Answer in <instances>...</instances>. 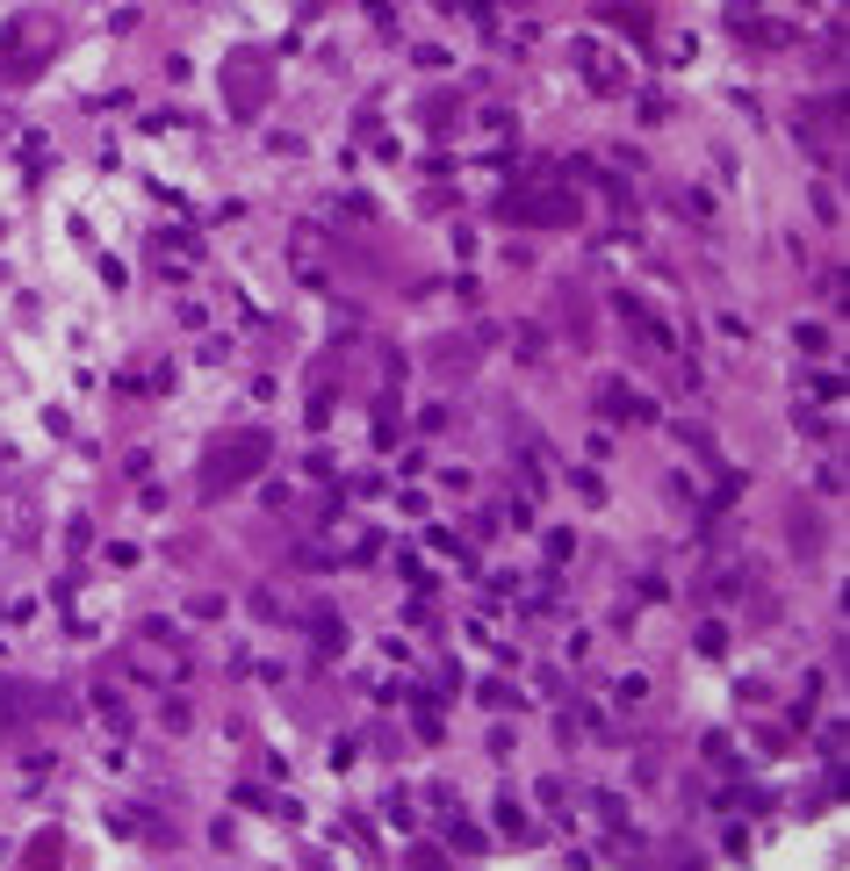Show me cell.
I'll return each instance as SVG.
<instances>
[{
	"label": "cell",
	"mask_w": 850,
	"mask_h": 871,
	"mask_svg": "<svg viewBox=\"0 0 850 871\" xmlns=\"http://www.w3.org/2000/svg\"><path fill=\"white\" fill-rule=\"evenodd\" d=\"M267 462H275V439H267V433H224V439H209V454H202V497H231L238 483H253Z\"/></svg>",
	"instance_id": "obj_1"
},
{
	"label": "cell",
	"mask_w": 850,
	"mask_h": 871,
	"mask_svg": "<svg viewBox=\"0 0 850 871\" xmlns=\"http://www.w3.org/2000/svg\"><path fill=\"white\" fill-rule=\"evenodd\" d=\"M497 217L505 224H570L584 217V202H576L570 188H512V195H497Z\"/></svg>",
	"instance_id": "obj_2"
},
{
	"label": "cell",
	"mask_w": 850,
	"mask_h": 871,
	"mask_svg": "<svg viewBox=\"0 0 850 871\" xmlns=\"http://www.w3.org/2000/svg\"><path fill=\"white\" fill-rule=\"evenodd\" d=\"M267 87H275V80H267V58L260 51H231V58H224V101H231V116H253L267 101Z\"/></svg>",
	"instance_id": "obj_3"
},
{
	"label": "cell",
	"mask_w": 850,
	"mask_h": 871,
	"mask_svg": "<svg viewBox=\"0 0 850 871\" xmlns=\"http://www.w3.org/2000/svg\"><path fill=\"white\" fill-rule=\"evenodd\" d=\"M433 368H447V375H468V368H476L468 339H439V346H433Z\"/></svg>",
	"instance_id": "obj_4"
},
{
	"label": "cell",
	"mask_w": 850,
	"mask_h": 871,
	"mask_svg": "<svg viewBox=\"0 0 850 871\" xmlns=\"http://www.w3.org/2000/svg\"><path fill=\"white\" fill-rule=\"evenodd\" d=\"M310 634H317V655H339V649H346V626H339V613H317V620H310Z\"/></svg>",
	"instance_id": "obj_5"
},
{
	"label": "cell",
	"mask_w": 850,
	"mask_h": 871,
	"mask_svg": "<svg viewBox=\"0 0 850 871\" xmlns=\"http://www.w3.org/2000/svg\"><path fill=\"white\" fill-rule=\"evenodd\" d=\"M599 410H605V418H642V404H634L627 389H613V382L599 389Z\"/></svg>",
	"instance_id": "obj_6"
},
{
	"label": "cell",
	"mask_w": 850,
	"mask_h": 871,
	"mask_svg": "<svg viewBox=\"0 0 850 871\" xmlns=\"http://www.w3.org/2000/svg\"><path fill=\"white\" fill-rule=\"evenodd\" d=\"M793 541H800V555H814V547H822V526H814V512H808V504L793 512Z\"/></svg>",
	"instance_id": "obj_7"
},
{
	"label": "cell",
	"mask_w": 850,
	"mask_h": 871,
	"mask_svg": "<svg viewBox=\"0 0 850 871\" xmlns=\"http://www.w3.org/2000/svg\"><path fill=\"white\" fill-rule=\"evenodd\" d=\"M0 130H8V116H0Z\"/></svg>",
	"instance_id": "obj_8"
}]
</instances>
